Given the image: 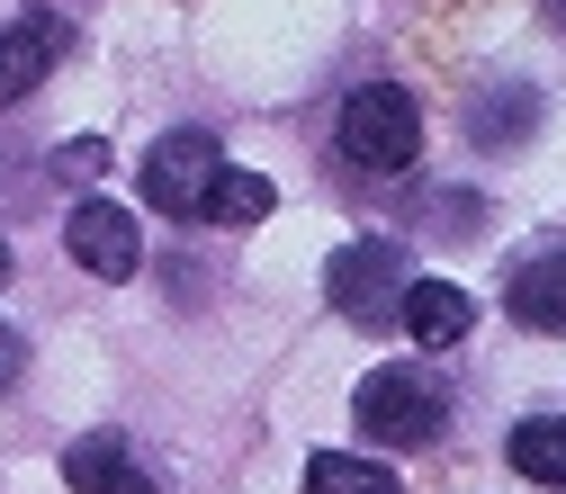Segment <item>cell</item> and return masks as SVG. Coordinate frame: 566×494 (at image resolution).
<instances>
[{"mask_svg":"<svg viewBox=\"0 0 566 494\" xmlns=\"http://www.w3.org/2000/svg\"><path fill=\"white\" fill-rule=\"evenodd\" d=\"M513 467L531 485H566V422H548V413L513 422Z\"/></svg>","mask_w":566,"mask_h":494,"instance_id":"cell-12","label":"cell"},{"mask_svg":"<svg viewBox=\"0 0 566 494\" xmlns=\"http://www.w3.org/2000/svg\"><path fill=\"white\" fill-rule=\"evenodd\" d=\"M342 162H360V171H405L422 154V108L396 91V82H369V91H350L342 99Z\"/></svg>","mask_w":566,"mask_h":494,"instance_id":"cell-2","label":"cell"},{"mask_svg":"<svg viewBox=\"0 0 566 494\" xmlns=\"http://www.w3.org/2000/svg\"><path fill=\"white\" fill-rule=\"evenodd\" d=\"M63 54H73V28H63V19H45V10L10 19V28H0V108H10V99H28V91L54 73Z\"/></svg>","mask_w":566,"mask_h":494,"instance_id":"cell-6","label":"cell"},{"mask_svg":"<svg viewBox=\"0 0 566 494\" xmlns=\"http://www.w3.org/2000/svg\"><path fill=\"white\" fill-rule=\"evenodd\" d=\"M19 378H28V341H19V333H10V324H0V396H10V387H19Z\"/></svg>","mask_w":566,"mask_h":494,"instance_id":"cell-14","label":"cell"},{"mask_svg":"<svg viewBox=\"0 0 566 494\" xmlns=\"http://www.w3.org/2000/svg\"><path fill=\"white\" fill-rule=\"evenodd\" d=\"M468 324H476V306H468V288H450V278H413V288H405V333L422 350L468 341Z\"/></svg>","mask_w":566,"mask_h":494,"instance_id":"cell-8","label":"cell"},{"mask_svg":"<svg viewBox=\"0 0 566 494\" xmlns=\"http://www.w3.org/2000/svg\"><path fill=\"white\" fill-rule=\"evenodd\" d=\"M270 207H279V198H270V180H261V171H234V162H226L217 180H207L198 217H207V225H261Z\"/></svg>","mask_w":566,"mask_h":494,"instance_id":"cell-10","label":"cell"},{"mask_svg":"<svg viewBox=\"0 0 566 494\" xmlns=\"http://www.w3.org/2000/svg\"><path fill=\"white\" fill-rule=\"evenodd\" d=\"M405 252L396 243H342L333 252V270H324V297H333V315H350V324H387V315H405Z\"/></svg>","mask_w":566,"mask_h":494,"instance_id":"cell-3","label":"cell"},{"mask_svg":"<svg viewBox=\"0 0 566 494\" xmlns=\"http://www.w3.org/2000/svg\"><path fill=\"white\" fill-rule=\"evenodd\" d=\"M360 422H369V441H387V450L441 441V422H450V387H441V369H413V360L369 369V378H360Z\"/></svg>","mask_w":566,"mask_h":494,"instance_id":"cell-1","label":"cell"},{"mask_svg":"<svg viewBox=\"0 0 566 494\" xmlns=\"http://www.w3.org/2000/svg\"><path fill=\"white\" fill-rule=\"evenodd\" d=\"M0 278H10V243H0Z\"/></svg>","mask_w":566,"mask_h":494,"instance_id":"cell-15","label":"cell"},{"mask_svg":"<svg viewBox=\"0 0 566 494\" xmlns=\"http://www.w3.org/2000/svg\"><path fill=\"white\" fill-rule=\"evenodd\" d=\"M63 252H73L91 278H135V261H145V225H135V207L82 198L73 217H63Z\"/></svg>","mask_w":566,"mask_h":494,"instance_id":"cell-5","label":"cell"},{"mask_svg":"<svg viewBox=\"0 0 566 494\" xmlns=\"http://www.w3.org/2000/svg\"><path fill=\"white\" fill-rule=\"evenodd\" d=\"M306 494H405L378 459H350V450H315L306 459Z\"/></svg>","mask_w":566,"mask_h":494,"instance_id":"cell-11","label":"cell"},{"mask_svg":"<svg viewBox=\"0 0 566 494\" xmlns=\"http://www.w3.org/2000/svg\"><path fill=\"white\" fill-rule=\"evenodd\" d=\"M63 485H73V494H154L145 459H135L117 432H91V441L63 450Z\"/></svg>","mask_w":566,"mask_h":494,"instance_id":"cell-7","label":"cell"},{"mask_svg":"<svg viewBox=\"0 0 566 494\" xmlns=\"http://www.w3.org/2000/svg\"><path fill=\"white\" fill-rule=\"evenodd\" d=\"M217 171H226V145L198 135V126H180V135H163V145L145 154V198L163 207V217H198V198H207Z\"/></svg>","mask_w":566,"mask_h":494,"instance_id":"cell-4","label":"cell"},{"mask_svg":"<svg viewBox=\"0 0 566 494\" xmlns=\"http://www.w3.org/2000/svg\"><path fill=\"white\" fill-rule=\"evenodd\" d=\"M504 306H513V324H531V333H566V252L513 270V278H504Z\"/></svg>","mask_w":566,"mask_h":494,"instance_id":"cell-9","label":"cell"},{"mask_svg":"<svg viewBox=\"0 0 566 494\" xmlns=\"http://www.w3.org/2000/svg\"><path fill=\"white\" fill-rule=\"evenodd\" d=\"M54 171H63V180H99V171H108V145H99V135H82V145L54 154Z\"/></svg>","mask_w":566,"mask_h":494,"instance_id":"cell-13","label":"cell"}]
</instances>
